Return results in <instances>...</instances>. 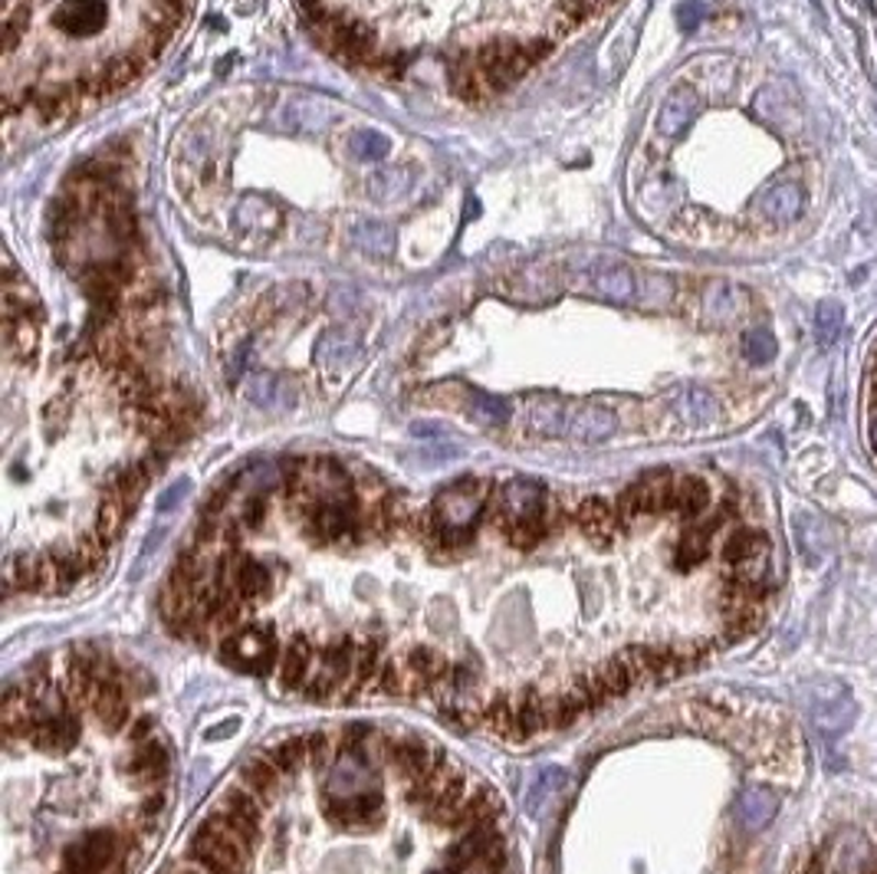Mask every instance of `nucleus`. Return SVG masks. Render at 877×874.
<instances>
[{
    "instance_id": "obj_1",
    "label": "nucleus",
    "mask_w": 877,
    "mask_h": 874,
    "mask_svg": "<svg viewBox=\"0 0 877 874\" xmlns=\"http://www.w3.org/2000/svg\"><path fill=\"white\" fill-rule=\"evenodd\" d=\"M776 589L756 506L658 470L618 496L473 520L336 457L260 463L208 503L165 622L319 700L408 697L526 740L749 635Z\"/></svg>"
},
{
    "instance_id": "obj_2",
    "label": "nucleus",
    "mask_w": 877,
    "mask_h": 874,
    "mask_svg": "<svg viewBox=\"0 0 877 874\" xmlns=\"http://www.w3.org/2000/svg\"><path fill=\"white\" fill-rule=\"evenodd\" d=\"M165 874H509L503 809L428 740L286 736L215 799Z\"/></svg>"
},
{
    "instance_id": "obj_3",
    "label": "nucleus",
    "mask_w": 877,
    "mask_h": 874,
    "mask_svg": "<svg viewBox=\"0 0 877 874\" xmlns=\"http://www.w3.org/2000/svg\"><path fill=\"white\" fill-rule=\"evenodd\" d=\"M7 874H132L172 799V753L139 710L132 677L99 652H69L3 697Z\"/></svg>"
},
{
    "instance_id": "obj_4",
    "label": "nucleus",
    "mask_w": 877,
    "mask_h": 874,
    "mask_svg": "<svg viewBox=\"0 0 877 874\" xmlns=\"http://www.w3.org/2000/svg\"><path fill=\"white\" fill-rule=\"evenodd\" d=\"M792 874H877V842L865 826L842 822L799 862Z\"/></svg>"
},
{
    "instance_id": "obj_5",
    "label": "nucleus",
    "mask_w": 877,
    "mask_h": 874,
    "mask_svg": "<svg viewBox=\"0 0 877 874\" xmlns=\"http://www.w3.org/2000/svg\"><path fill=\"white\" fill-rule=\"evenodd\" d=\"M579 280H582L589 289H595L599 296L612 299V303H632V299H635V276H632V270L622 266V263L599 260V263L585 266V270L579 273Z\"/></svg>"
},
{
    "instance_id": "obj_6",
    "label": "nucleus",
    "mask_w": 877,
    "mask_h": 874,
    "mask_svg": "<svg viewBox=\"0 0 877 874\" xmlns=\"http://www.w3.org/2000/svg\"><path fill=\"white\" fill-rule=\"evenodd\" d=\"M746 309H749V296L730 283H710L700 296V313L706 316V323H716V326H730L743 319Z\"/></svg>"
},
{
    "instance_id": "obj_7",
    "label": "nucleus",
    "mask_w": 877,
    "mask_h": 874,
    "mask_svg": "<svg viewBox=\"0 0 877 874\" xmlns=\"http://www.w3.org/2000/svg\"><path fill=\"white\" fill-rule=\"evenodd\" d=\"M615 428H618L615 412L599 408V405H579V408H569L566 412V431H562V437L582 440V444H595V440H605V437L615 435Z\"/></svg>"
},
{
    "instance_id": "obj_8",
    "label": "nucleus",
    "mask_w": 877,
    "mask_h": 874,
    "mask_svg": "<svg viewBox=\"0 0 877 874\" xmlns=\"http://www.w3.org/2000/svg\"><path fill=\"white\" fill-rule=\"evenodd\" d=\"M802 205H805V195L796 182H779L756 198L759 218H766L769 223H792L802 215Z\"/></svg>"
},
{
    "instance_id": "obj_9",
    "label": "nucleus",
    "mask_w": 877,
    "mask_h": 874,
    "mask_svg": "<svg viewBox=\"0 0 877 874\" xmlns=\"http://www.w3.org/2000/svg\"><path fill=\"white\" fill-rule=\"evenodd\" d=\"M779 812V796L772 789H763V786H753L746 789L739 799H736V819L746 832H759L766 829Z\"/></svg>"
},
{
    "instance_id": "obj_10",
    "label": "nucleus",
    "mask_w": 877,
    "mask_h": 874,
    "mask_svg": "<svg viewBox=\"0 0 877 874\" xmlns=\"http://www.w3.org/2000/svg\"><path fill=\"white\" fill-rule=\"evenodd\" d=\"M697 96L687 89V86H677L667 99H664V106H660L658 112V132L660 135H667V139H677L690 122H693V116H697Z\"/></svg>"
},
{
    "instance_id": "obj_11",
    "label": "nucleus",
    "mask_w": 877,
    "mask_h": 874,
    "mask_svg": "<svg viewBox=\"0 0 877 874\" xmlns=\"http://www.w3.org/2000/svg\"><path fill=\"white\" fill-rule=\"evenodd\" d=\"M566 786H569V773L566 769H542L536 776V783L529 786V793H526V812H529V819H539L542 816V802L556 799Z\"/></svg>"
},
{
    "instance_id": "obj_12",
    "label": "nucleus",
    "mask_w": 877,
    "mask_h": 874,
    "mask_svg": "<svg viewBox=\"0 0 877 874\" xmlns=\"http://www.w3.org/2000/svg\"><path fill=\"white\" fill-rule=\"evenodd\" d=\"M680 415L690 422V425H710L716 418V402L710 392L703 389H690L680 395Z\"/></svg>"
},
{
    "instance_id": "obj_13",
    "label": "nucleus",
    "mask_w": 877,
    "mask_h": 874,
    "mask_svg": "<svg viewBox=\"0 0 877 874\" xmlns=\"http://www.w3.org/2000/svg\"><path fill=\"white\" fill-rule=\"evenodd\" d=\"M349 152L355 155V159H372V162H382L388 152H392V142L382 135V132H375V129H362V132H355L352 139H349Z\"/></svg>"
},
{
    "instance_id": "obj_14",
    "label": "nucleus",
    "mask_w": 877,
    "mask_h": 874,
    "mask_svg": "<svg viewBox=\"0 0 877 874\" xmlns=\"http://www.w3.org/2000/svg\"><path fill=\"white\" fill-rule=\"evenodd\" d=\"M470 415L483 425H503L509 418V402L486 395V392H473L470 395Z\"/></svg>"
},
{
    "instance_id": "obj_15",
    "label": "nucleus",
    "mask_w": 877,
    "mask_h": 874,
    "mask_svg": "<svg viewBox=\"0 0 877 874\" xmlns=\"http://www.w3.org/2000/svg\"><path fill=\"white\" fill-rule=\"evenodd\" d=\"M250 398H253L256 405H263V408H283V405L289 402V389H286L279 379H273V375H260V379L250 385Z\"/></svg>"
},
{
    "instance_id": "obj_16",
    "label": "nucleus",
    "mask_w": 877,
    "mask_h": 874,
    "mask_svg": "<svg viewBox=\"0 0 877 874\" xmlns=\"http://www.w3.org/2000/svg\"><path fill=\"white\" fill-rule=\"evenodd\" d=\"M743 356H746V362H753V365H766V362H772V359H776V339H772V332H766V329L749 332V336L743 339Z\"/></svg>"
},
{
    "instance_id": "obj_17",
    "label": "nucleus",
    "mask_w": 877,
    "mask_h": 874,
    "mask_svg": "<svg viewBox=\"0 0 877 874\" xmlns=\"http://www.w3.org/2000/svg\"><path fill=\"white\" fill-rule=\"evenodd\" d=\"M352 356H355V342H352V339H339V336H332V339H322V342H319V362H322L326 369H342V365L352 362Z\"/></svg>"
},
{
    "instance_id": "obj_18",
    "label": "nucleus",
    "mask_w": 877,
    "mask_h": 874,
    "mask_svg": "<svg viewBox=\"0 0 877 874\" xmlns=\"http://www.w3.org/2000/svg\"><path fill=\"white\" fill-rule=\"evenodd\" d=\"M815 329H819V342H835L838 329H842V306L838 303H822L819 316H815Z\"/></svg>"
},
{
    "instance_id": "obj_19",
    "label": "nucleus",
    "mask_w": 877,
    "mask_h": 874,
    "mask_svg": "<svg viewBox=\"0 0 877 874\" xmlns=\"http://www.w3.org/2000/svg\"><path fill=\"white\" fill-rule=\"evenodd\" d=\"M359 247L369 250L372 256H388V253H392V233H388L385 227L372 223V227H365V230L359 233Z\"/></svg>"
},
{
    "instance_id": "obj_20",
    "label": "nucleus",
    "mask_w": 877,
    "mask_h": 874,
    "mask_svg": "<svg viewBox=\"0 0 877 874\" xmlns=\"http://www.w3.org/2000/svg\"><path fill=\"white\" fill-rule=\"evenodd\" d=\"M237 220H240L243 230H256V233H260V230L266 233L270 227H276V215H273L270 208H263V205H253V201L240 208V218Z\"/></svg>"
},
{
    "instance_id": "obj_21",
    "label": "nucleus",
    "mask_w": 877,
    "mask_h": 874,
    "mask_svg": "<svg viewBox=\"0 0 877 874\" xmlns=\"http://www.w3.org/2000/svg\"><path fill=\"white\" fill-rule=\"evenodd\" d=\"M703 17H706V3L703 0H683L677 7V20H680L683 30H697L703 23Z\"/></svg>"
},
{
    "instance_id": "obj_22",
    "label": "nucleus",
    "mask_w": 877,
    "mask_h": 874,
    "mask_svg": "<svg viewBox=\"0 0 877 874\" xmlns=\"http://www.w3.org/2000/svg\"><path fill=\"white\" fill-rule=\"evenodd\" d=\"M185 493H188V483H175V487H172V490H168V493L158 500V506H162V510H172V506H175V503H178Z\"/></svg>"
}]
</instances>
